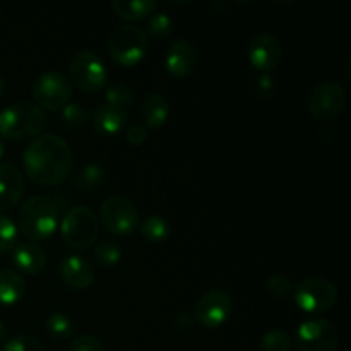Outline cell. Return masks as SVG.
Masks as SVG:
<instances>
[{"mask_svg": "<svg viewBox=\"0 0 351 351\" xmlns=\"http://www.w3.org/2000/svg\"><path fill=\"white\" fill-rule=\"evenodd\" d=\"M23 161L26 175L31 180L53 187L60 185L71 173L72 149L58 134H40L26 147Z\"/></svg>", "mask_w": 351, "mask_h": 351, "instance_id": "1", "label": "cell"}, {"mask_svg": "<svg viewBox=\"0 0 351 351\" xmlns=\"http://www.w3.org/2000/svg\"><path fill=\"white\" fill-rule=\"evenodd\" d=\"M47 113L31 101H17L0 110V137L10 141L38 137L47 129Z\"/></svg>", "mask_w": 351, "mask_h": 351, "instance_id": "2", "label": "cell"}, {"mask_svg": "<svg viewBox=\"0 0 351 351\" xmlns=\"http://www.w3.org/2000/svg\"><path fill=\"white\" fill-rule=\"evenodd\" d=\"M58 226V208L50 197L31 195L17 213V230L29 240H47Z\"/></svg>", "mask_w": 351, "mask_h": 351, "instance_id": "3", "label": "cell"}, {"mask_svg": "<svg viewBox=\"0 0 351 351\" xmlns=\"http://www.w3.org/2000/svg\"><path fill=\"white\" fill-rule=\"evenodd\" d=\"M99 221L95 211L88 206H74L64 215L60 221L62 240L71 249L88 250L98 240Z\"/></svg>", "mask_w": 351, "mask_h": 351, "instance_id": "4", "label": "cell"}, {"mask_svg": "<svg viewBox=\"0 0 351 351\" xmlns=\"http://www.w3.org/2000/svg\"><path fill=\"white\" fill-rule=\"evenodd\" d=\"M108 55L123 67H134L147 51V34L134 24H120L108 38Z\"/></svg>", "mask_w": 351, "mask_h": 351, "instance_id": "5", "label": "cell"}, {"mask_svg": "<svg viewBox=\"0 0 351 351\" xmlns=\"http://www.w3.org/2000/svg\"><path fill=\"white\" fill-rule=\"evenodd\" d=\"M293 298L302 312L319 315L332 308L338 298V290L328 278L308 276L293 287Z\"/></svg>", "mask_w": 351, "mask_h": 351, "instance_id": "6", "label": "cell"}, {"mask_svg": "<svg viewBox=\"0 0 351 351\" xmlns=\"http://www.w3.org/2000/svg\"><path fill=\"white\" fill-rule=\"evenodd\" d=\"M69 74H71L72 84L86 93H96L103 89L108 79L105 62L93 50L75 51L71 58Z\"/></svg>", "mask_w": 351, "mask_h": 351, "instance_id": "7", "label": "cell"}, {"mask_svg": "<svg viewBox=\"0 0 351 351\" xmlns=\"http://www.w3.org/2000/svg\"><path fill=\"white\" fill-rule=\"evenodd\" d=\"M33 98L34 103L41 110H57L64 108L67 103H71L72 98V82L58 71H47L36 77L33 82Z\"/></svg>", "mask_w": 351, "mask_h": 351, "instance_id": "8", "label": "cell"}, {"mask_svg": "<svg viewBox=\"0 0 351 351\" xmlns=\"http://www.w3.org/2000/svg\"><path fill=\"white\" fill-rule=\"evenodd\" d=\"M99 221L112 235L127 237L139 226L141 218L132 201L123 195H112L99 208Z\"/></svg>", "mask_w": 351, "mask_h": 351, "instance_id": "9", "label": "cell"}, {"mask_svg": "<svg viewBox=\"0 0 351 351\" xmlns=\"http://www.w3.org/2000/svg\"><path fill=\"white\" fill-rule=\"evenodd\" d=\"M346 105V89L341 82L326 79L311 89L307 98V110L314 119L332 120L343 112Z\"/></svg>", "mask_w": 351, "mask_h": 351, "instance_id": "10", "label": "cell"}, {"mask_svg": "<svg viewBox=\"0 0 351 351\" xmlns=\"http://www.w3.org/2000/svg\"><path fill=\"white\" fill-rule=\"evenodd\" d=\"M295 345L297 351H336L339 345L338 329L328 319H307L295 332Z\"/></svg>", "mask_w": 351, "mask_h": 351, "instance_id": "11", "label": "cell"}, {"mask_svg": "<svg viewBox=\"0 0 351 351\" xmlns=\"http://www.w3.org/2000/svg\"><path fill=\"white\" fill-rule=\"evenodd\" d=\"M233 311L232 295L221 288L206 291L197 300L194 308L195 321L208 329H218L230 319Z\"/></svg>", "mask_w": 351, "mask_h": 351, "instance_id": "12", "label": "cell"}, {"mask_svg": "<svg viewBox=\"0 0 351 351\" xmlns=\"http://www.w3.org/2000/svg\"><path fill=\"white\" fill-rule=\"evenodd\" d=\"M249 60L257 71L271 72L283 60V45L273 33H259L249 41Z\"/></svg>", "mask_w": 351, "mask_h": 351, "instance_id": "13", "label": "cell"}, {"mask_svg": "<svg viewBox=\"0 0 351 351\" xmlns=\"http://www.w3.org/2000/svg\"><path fill=\"white\" fill-rule=\"evenodd\" d=\"M199 51L191 40H175L165 53V69L171 77L185 79L192 75L197 65Z\"/></svg>", "mask_w": 351, "mask_h": 351, "instance_id": "14", "label": "cell"}, {"mask_svg": "<svg viewBox=\"0 0 351 351\" xmlns=\"http://www.w3.org/2000/svg\"><path fill=\"white\" fill-rule=\"evenodd\" d=\"M23 173L14 163H0V215L19 206L24 195Z\"/></svg>", "mask_w": 351, "mask_h": 351, "instance_id": "15", "label": "cell"}, {"mask_svg": "<svg viewBox=\"0 0 351 351\" xmlns=\"http://www.w3.org/2000/svg\"><path fill=\"white\" fill-rule=\"evenodd\" d=\"M58 271H60L62 281L72 290H86L95 283V267L86 257L77 256V254L64 257Z\"/></svg>", "mask_w": 351, "mask_h": 351, "instance_id": "16", "label": "cell"}, {"mask_svg": "<svg viewBox=\"0 0 351 351\" xmlns=\"http://www.w3.org/2000/svg\"><path fill=\"white\" fill-rule=\"evenodd\" d=\"M12 263L21 273L34 276L47 266V254L36 243L21 242L12 249Z\"/></svg>", "mask_w": 351, "mask_h": 351, "instance_id": "17", "label": "cell"}, {"mask_svg": "<svg viewBox=\"0 0 351 351\" xmlns=\"http://www.w3.org/2000/svg\"><path fill=\"white\" fill-rule=\"evenodd\" d=\"M141 117L147 129H160L170 117V103L161 93H151L141 103Z\"/></svg>", "mask_w": 351, "mask_h": 351, "instance_id": "18", "label": "cell"}, {"mask_svg": "<svg viewBox=\"0 0 351 351\" xmlns=\"http://www.w3.org/2000/svg\"><path fill=\"white\" fill-rule=\"evenodd\" d=\"M127 113L101 103L93 112V127L103 136H115L125 127Z\"/></svg>", "mask_w": 351, "mask_h": 351, "instance_id": "19", "label": "cell"}, {"mask_svg": "<svg viewBox=\"0 0 351 351\" xmlns=\"http://www.w3.org/2000/svg\"><path fill=\"white\" fill-rule=\"evenodd\" d=\"M26 291L23 276L12 269H0V305H16Z\"/></svg>", "mask_w": 351, "mask_h": 351, "instance_id": "20", "label": "cell"}, {"mask_svg": "<svg viewBox=\"0 0 351 351\" xmlns=\"http://www.w3.org/2000/svg\"><path fill=\"white\" fill-rule=\"evenodd\" d=\"M154 0H113L112 9L119 17L125 21H141L149 17L156 10Z\"/></svg>", "mask_w": 351, "mask_h": 351, "instance_id": "21", "label": "cell"}, {"mask_svg": "<svg viewBox=\"0 0 351 351\" xmlns=\"http://www.w3.org/2000/svg\"><path fill=\"white\" fill-rule=\"evenodd\" d=\"M106 182V170L96 161L84 163L74 175V187L81 192H96Z\"/></svg>", "mask_w": 351, "mask_h": 351, "instance_id": "22", "label": "cell"}, {"mask_svg": "<svg viewBox=\"0 0 351 351\" xmlns=\"http://www.w3.org/2000/svg\"><path fill=\"white\" fill-rule=\"evenodd\" d=\"M139 230L143 233L144 239H147L149 242H165V240L170 237L171 226L170 223L167 221V218L160 215H151L147 218H144L143 221L139 223Z\"/></svg>", "mask_w": 351, "mask_h": 351, "instance_id": "23", "label": "cell"}, {"mask_svg": "<svg viewBox=\"0 0 351 351\" xmlns=\"http://www.w3.org/2000/svg\"><path fill=\"white\" fill-rule=\"evenodd\" d=\"M105 103L127 113V110L132 108L136 103V93L125 84H110L105 89Z\"/></svg>", "mask_w": 351, "mask_h": 351, "instance_id": "24", "label": "cell"}, {"mask_svg": "<svg viewBox=\"0 0 351 351\" xmlns=\"http://www.w3.org/2000/svg\"><path fill=\"white\" fill-rule=\"evenodd\" d=\"M47 332L55 341H67L74 335V322L64 312H53L47 317Z\"/></svg>", "mask_w": 351, "mask_h": 351, "instance_id": "25", "label": "cell"}, {"mask_svg": "<svg viewBox=\"0 0 351 351\" xmlns=\"http://www.w3.org/2000/svg\"><path fill=\"white\" fill-rule=\"evenodd\" d=\"M93 256L95 261L103 267H113L122 261V250L117 245L115 242H110V240H103L98 245H95L93 249Z\"/></svg>", "mask_w": 351, "mask_h": 351, "instance_id": "26", "label": "cell"}, {"mask_svg": "<svg viewBox=\"0 0 351 351\" xmlns=\"http://www.w3.org/2000/svg\"><path fill=\"white\" fill-rule=\"evenodd\" d=\"M291 346H293V341L283 329H269L261 339L263 351H291Z\"/></svg>", "mask_w": 351, "mask_h": 351, "instance_id": "27", "label": "cell"}, {"mask_svg": "<svg viewBox=\"0 0 351 351\" xmlns=\"http://www.w3.org/2000/svg\"><path fill=\"white\" fill-rule=\"evenodd\" d=\"M173 31V19L167 12H156L149 17L144 33L147 38H168Z\"/></svg>", "mask_w": 351, "mask_h": 351, "instance_id": "28", "label": "cell"}, {"mask_svg": "<svg viewBox=\"0 0 351 351\" xmlns=\"http://www.w3.org/2000/svg\"><path fill=\"white\" fill-rule=\"evenodd\" d=\"M17 235H19V230L14 219L0 215V256L10 252L17 245Z\"/></svg>", "mask_w": 351, "mask_h": 351, "instance_id": "29", "label": "cell"}, {"mask_svg": "<svg viewBox=\"0 0 351 351\" xmlns=\"http://www.w3.org/2000/svg\"><path fill=\"white\" fill-rule=\"evenodd\" d=\"M89 112L81 105V103H67L62 108V122L71 129H79L84 123H88Z\"/></svg>", "mask_w": 351, "mask_h": 351, "instance_id": "30", "label": "cell"}, {"mask_svg": "<svg viewBox=\"0 0 351 351\" xmlns=\"http://www.w3.org/2000/svg\"><path fill=\"white\" fill-rule=\"evenodd\" d=\"M264 290L274 298H285L293 291V283L285 274H271L264 281Z\"/></svg>", "mask_w": 351, "mask_h": 351, "instance_id": "31", "label": "cell"}, {"mask_svg": "<svg viewBox=\"0 0 351 351\" xmlns=\"http://www.w3.org/2000/svg\"><path fill=\"white\" fill-rule=\"evenodd\" d=\"M0 351H45V346L33 336L19 335L10 338Z\"/></svg>", "mask_w": 351, "mask_h": 351, "instance_id": "32", "label": "cell"}, {"mask_svg": "<svg viewBox=\"0 0 351 351\" xmlns=\"http://www.w3.org/2000/svg\"><path fill=\"white\" fill-rule=\"evenodd\" d=\"M69 351H105V348H103V345L95 338V336L82 335L77 336V338L71 343Z\"/></svg>", "mask_w": 351, "mask_h": 351, "instance_id": "33", "label": "cell"}, {"mask_svg": "<svg viewBox=\"0 0 351 351\" xmlns=\"http://www.w3.org/2000/svg\"><path fill=\"white\" fill-rule=\"evenodd\" d=\"M147 139V127L144 123H130L127 127V141L134 146H141L143 143H146Z\"/></svg>", "mask_w": 351, "mask_h": 351, "instance_id": "34", "label": "cell"}, {"mask_svg": "<svg viewBox=\"0 0 351 351\" xmlns=\"http://www.w3.org/2000/svg\"><path fill=\"white\" fill-rule=\"evenodd\" d=\"M256 89L259 93V96L267 98V96L273 95L274 89V79L269 74H261L256 81Z\"/></svg>", "mask_w": 351, "mask_h": 351, "instance_id": "35", "label": "cell"}, {"mask_svg": "<svg viewBox=\"0 0 351 351\" xmlns=\"http://www.w3.org/2000/svg\"><path fill=\"white\" fill-rule=\"evenodd\" d=\"M173 324H175V328L178 329V331L187 332V331H191V329H194L195 317L192 314H189V312H180V314L175 317Z\"/></svg>", "mask_w": 351, "mask_h": 351, "instance_id": "36", "label": "cell"}, {"mask_svg": "<svg viewBox=\"0 0 351 351\" xmlns=\"http://www.w3.org/2000/svg\"><path fill=\"white\" fill-rule=\"evenodd\" d=\"M5 332H7V329H5V322H3L2 319H0V341H2V339L5 338Z\"/></svg>", "mask_w": 351, "mask_h": 351, "instance_id": "37", "label": "cell"}, {"mask_svg": "<svg viewBox=\"0 0 351 351\" xmlns=\"http://www.w3.org/2000/svg\"><path fill=\"white\" fill-rule=\"evenodd\" d=\"M3 153H5V144H3L2 137H0V158L3 156Z\"/></svg>", "mask_w": 351, "mask_h": 351, "instance_id": "38", "label": "cell"}, {"mask_svg": "<svg viewBox=\"0 0 351 351\" xmlns=\"http://www.w3.org/2000/svg\"><path fill=\"white\" fill-rule=\"evenodd\" d=\"M3 88H5V82H3V77H2V75H0V96H2Z\"/></svg>", "mask_w": 351, "mask_h": 351, "instance_id": "39", "label": "cell"}]
</instances>
